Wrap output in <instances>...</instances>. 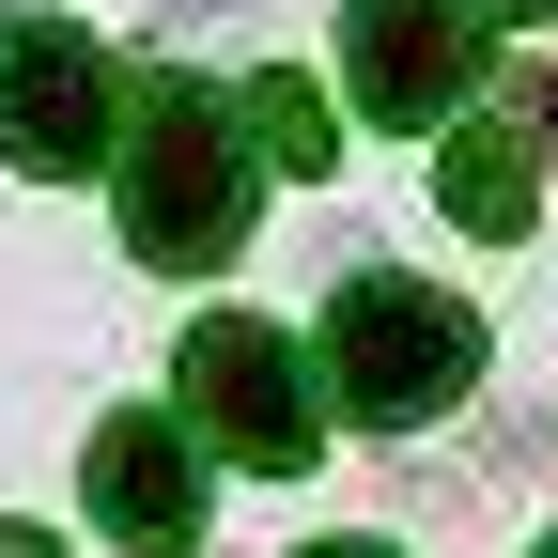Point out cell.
Masks as SVG:
<instances>
[{
  "instance_id": "obj_8",
  "label": "cell",
  "mask_w": 558,
  "mask_h": 558,
  "mask_svg": "<svg viewBox=\"0 0 558 558\" xmlns=\"http://www.w3.org/2000/svg\"><path fill=\"white\" fill-rule=\"evenodd\" d=\"M233 109H248V156H264V171H295V186H311V171L341 156V124H326V94L295 78V62H279V78H248Z\"/></svg>"
},
{
  "instance_id": "obj_10",
  "label": "cell",
  "mask_w": 558,
  "mask_h": 558,
  "mask_svg": "<svg viewBox=\"0 0 558 558\" xmlns=\"http://www.w3.org/2000/svg\"><path fill=\"white\" fill-rule=\"evenodd\" d=\"M481 16H558V0H481Z\"/></svg>"
},
{
  "instance_id": "obj_6",
  "label": "cell",
  "mask_w": 558,
  "mask_h": 558,
  "mask_svg": "<svg viewBox=\"0 0 558 558\" xmlns=\"http://www.w3.org/2000/svg\"><path fill=\"white\" fill-rule=\"evenodd\" d=\"M94 527L140 543V558H186L202 543V450H186V418H156V403L94 418Z\"/></svg>"
},
{
  "instance_id": "obj_13",
  "label": "cell",
  "mask_w": 558,
  "mask_h": 558,
  "mask_svg": "<svg viewBox=\"0 0 558 558\" xmlns=\"http://www.w3.org/2000/svg\"><path fill=\"white\" fill-rule=\"evenodd\" d=\"M527 558H558V543H527Z\"/></svg>"
},
{
  "instance_id": "obj_11",
  "label": "cell",
  "mask_w": 558,
  "mask_h": 558,
  "mask_svg": "<svg viewBox=\"0 0 558 558\" xmlns=\"http://www.w3.org/2000/svg\"><path fill=\"white\" fill-rule=\"evenodd\" d=\"M311 558H388V543H311Z\"/></svg>"
},
{
  "instance_id": "obj_5",
  "label": "cell",
  "mask_w": 558,
  "mask_h": 558,
  "mask_svg": "<svg viewBox=\"0 0 558 558\" xmlns=\"http://www.w3.org/2000/svg\"><path fill=\"white\" fill-rule=\"evenodd\" d=\"M341 78L373 124H465L481 94V0H341Z\"/></svg>"
},
{
  "instance_id": "obj_3",
  "label": "cell",
  "mask_w": 558,
  "mask_h": 558,
  "mask_svg": "<svg viewBox=\"0 0 558 558\" xmlns=\"http://www.w3.org/2000/svg\"><path fill=\"white\" fill-rule=\"evenodd\" d=\"M186 435H218L233 465H264V481H295L311 450H326V403H311V373H295V341H279L264 311H218V326H186Z\"/></svg>"
},
{
  "instance_id": "obj_4",
  "label": "cell",
  "mask_w": 558,
  "mask_h": 558,
  "mask_svg": "<svg viewBox=\"0 0 558 558\" xmlns=\"http://www.w3.org/2000/svg\"><path fill=\"white\" fill-rule=\"evenodd\" d=\"M109 140H124L109 47L62 32V16H0V156L32 186H62V171H109Z\"/></svg>"
},
{
  "instance_id": "obj_2",
  "label": "cell",
  "mask_w": 558,
  "mask_h": 558,
  "mask_svg": "<svg viewBox=\"0 0 558 558\" xmlns=\"http://www.w3.org/2000/svg\"><path fill=\"white\" fill-rule=\"evenodd\" d=\"M326 388H341V418H373V435L450 418V403L481 388V311L435 295V279H341V311H326Z\"/></svg>"
},
{
  "instance_id": "obj_12",
  "label": "cell",
  "mask_w": 558,
  "mask_h": 558,
  "mask_svg": "<svg viewBox=\"0 0 558 558\" xmlns=\"http://www.w3.org/2000/svg\"><path fill=\"white\" fill-rule=\"evenodd\" d=\"M527 94H543V140H558V78H527Z\"/></svg>"
},
{
  "instance_id": "obj_7",
  "label": "cell",
  "mask_w": 558,
  "mask_h": 558,
  "mask_svg": "<svg viewBox=\"0 0 558 558\" xmlns=\"http://www.w3.org/2000/svg\"><path fill=\"white\" fill-rule=\"evenodd\" d=\"M435 218L481 233V248H527V218H543V156H527V124L465 109V124L435 140Z\"/></svg>"
},
{
  "instance_id": "obj_1",
  "label": "cell",
  "mask_w": 558,
  "mask_h": 558,
  "mask_svg": "<svg viewBox=\"0 0 558 558\" xmlns=\"http://www.w3.org/2000/svg\"><path fill=\"white\" fill-rule=\"evenodd\" d=\"M248 186H264V156H248V109L233 94H202V78L140 94V140H124V248L140 264H171V279L233 264Z\"/></svg>"
},
{
  "instance_id": "obj_9",
  "label": "cell",
  "mask_w": 558,
  "mask_h": 558,
  "mask_svg": "<svg viewBox=\"0 0 558 558\" xmlns=\"http://www.w3.org/2000/svg\"><path fill=\"white\" fill-rule=\"evenodd\" d=\"M0 558H62V543H47V527H0Z\"/></svg>"
}]
</instances>
